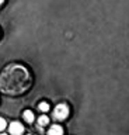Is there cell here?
I'll return each instance as SVG.
<instances>
[{"label":"cell","mask_w":129,"mask_h":135,"mask_svg":"<svg viewBox=\"0 0 129 135\" xmlns=\"http://www.w3.org/2000/svg\"><path fill=\"white\" fill-rule=\"evenodd\" d=\"M38 108H39L42 113H47L48 110H49V104L47 103V101H42V103H41V104L38 105Z\"/></svg>","instance_id":"7"},{"label":"cell","mask_w":129,"mask_h":135,"mask_svg":"<svg viewBox=\"0 0 129 135\" xmlns=\"http://www.w3.org/2000/svg\"><path fill=\"white\" fill-rule=\"evenodd\" d=\"M48 122H49V118L47 115H41L38 118V125L39 127H45V125H48Z\"/></svg>","instance_id":"6"},{"label":"cell","mask_w":129,"mask_h":135,"mask_svg":"<svg viewBox=\"0 0 129 135\" xmlns=\"http://www.w3.org/2000/svg\"><path fill=\"white\" fill-rule=\"evenodd\" d=\"M2 135H6V134H2Z\"/></svg>","instance_id":"10"},{"label":"cell","mask_w":129,"mask_h":135,"mask_svg":"<svg viewBox=\"0 0 129 135\" xmlns=\"http://www.w3.org/2000/svg\"><path fill=\"white\" fill-rule=\"evenodd\" d=\"M6 124H7L6 120H4V118H2V117H0V131H3V129L6 128Z\"/></svg>","instance_id":"8"},{"label":"cell","mask_w":129,"mask_h":135,"mask_svg":"<svg viewBox=\"0 0 129 135\" xmlns=\"http://www.w3.org/2000/svg\"><path fill=\"white\" fill-rule=\"evenodd\" d=\"M24 120H25L27 122H32L35 120V117H34V113L31 111V110H25V111H24Z\"/></svg>","instance_id":"5"},{"label":"cell","mask_w":129,"mask_h":135,"mask_svg":"<svg viewBox=\"0 0 129 135\" xmlns=\"http://www.w3.org/2000/svg\"><path fill=\"white\" fill-rule=\"evenodd\" d=\"M31 86V75L28 69L18 63L6 66L0 73V90L10 96L25 93Z\"/></svg>","instance_id":"1"},{"label":"cell","mask_w":129,"mask_h":135,"mask_svg":"<svg viewBox=\"0 0 129 135\" xmlns=\"http://www.w3.org/2000/svg\"><path fill=\"white\" fill-rule=\"evenodd\" d=\"M48 135H63V128H62L60 125L55 124V125H52L51 128H49Z\"/></svg>","instance_id":"4"},{"label":"cell","mask_w":129,"mask_h":135,"mask_svg":"<svg viewBox=\"0 0 129 135\" xmlns=\"http://www.w3.org/2000/svg\"><path fill=\"white\" fill-rule=\"evenodd\" d=\"M3 2H4V0H0V4H2V3H3Z\"/></svg>","instance_id":"9"},{"label":"cell","mask_w":129,"mask_h":135,"mask_svg":"<svg viewBox=\"0 0 129 135\" xmlns=\"http://www.w3.org/2000/svg\"><path fill=\"white\" fill-rule=\"evenodd\" d=\"M23 132H24V127H23L21 122L14 121L10 124V134L11 135H21Z\"/></svg>","instance_id":"3"},{"label":"cell","mask_w":129,"mask_h":135,"mask_svg":"<svg viewBox=\"0 0 129 135\" xmlns=\"http://www.w3.org/2000/svg\"><path fill=\"white\" fill-rule=\"evenodd\" d=\"M69 115V107L66 104H58L55 107V111H53V117L56 120H65L66 117Z\"/></svg>","instance_id":"2"}]
</instances>
